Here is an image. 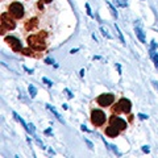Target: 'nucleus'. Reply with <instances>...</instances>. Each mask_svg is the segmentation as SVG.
I'll return each instance as SVG.
<instances>
[{
	"label": "nucleus",
	"mask_w": 158,
	"mask_h": 158,
	"mask_svg": "<svg viewBox=\"0 0 158 158\" xmlns=\"http://www.w3.org/2000/svg\"><path fill=\"white\" fill-rule=\"evenodd\" d=\"M131 108H132V103L128 100V99L125 98H123L118 100V103L116 106H113L112 107V112L113 113H120V112H124V113H129L131 112Z\"/></svg>",
	"instance_id": "obj_1"
},
{
	"label": "nucleus",
	"mask_w": 158,
	"mask_h": 158,
	"mask_svg": "<svg viewBox=\"0 0 158 158\" xmlns=\"http://www.w3.org/2000/svg\"><path fill=\"white\" fill-rule=\"evenodd\" d=\"M28 44L32 49H34V50H40V52L45 50V48H46V44L44 42L42 37L41 36H34V34L28 37Z\"/></svg>",
	"instance_id": "obj_2"
},
{
	"label": "nucleus",
	"mask_w": 158,
	"mask_h": 158,
	"mask_svg": "<svg viewBox=\"0 0 158 158\" xmlns=\"http://www.w3.org/2000/svg\"><path fill=\"white\" fill-rule=\"evenodd\" d=\"M91 121H92V124L94 125H96V127H100L104 124V121H106V113L100 111V110H92L91 112Z\"/></svg>",
	"instance_id": "obj_3"
},
{
	"label": "nucleus",
	"mask_w": 158,
	"mask_h": 158,
	"mask_svg": "<svg viewBox=\"0 0 158 158\" xmlns=\"http://www.w3.org/2000/svg\"><path fill=\"white\" fill-rule=\"evenodd\" d=\"M9 13L12 15L15 19H21L24 16V7L23 4L20 3H12L11 6H9Z\"/></svg>",
	"instance_id": "obj_4"
},
{
	"label": "nucleus",
	"mask_w": 158,
	"mask_h": 158,
	"mask_svg": "<svg viewBox=\"0 0 158 158\" xmlns=\"http://www.w3.org/2000/svg\"><path fill=\"white\" fill-rule=\"evenodd\" d=\"M113 102H115V96H113L112 94H103V95L98 98V103H99V106H102V107L111 106Z\"/></svg>",
	"instance_id": "obj_5"
},
{
	"label": "nucleus",
	"mask_w": 158,
	"mask_h": 158,
	"mask_svg": "<svg viewBox=\"0 0 158 158\" xmlns=\"http://www.w3.org/2000/svg\"><path fill=\"white\" fill-rule=\"evenodd\" d=\"M6 42H8L9 45H11V48H12L13 52H21V50H23L21 41H20L19 38H16V37H12V36L6 37Z\"/></svg>",
	"instance_id": "obj_6"
},
{
	"label": "nucleus",
	"mask_w": 158,
	"mask_h": 158,
	"mask_svg": "<svg viewBox=\"0 0 158 158\" xmlns=\"http://www.w3.org/2000/svg\"><path fill=\"white\" fill-rule=\"evenodd\" d=\"M110 123H111V125H113L115 128H117L118 131L127 129V121L123 120V118H120V117H117V116H112V117L110 118Z\"/></svg>",
	"instance_id": "obj_7"
},
{
	"label": "nucleus",
	"mask_w": 158,
	"mask_h": 158,
	"mask_svg": "<svg viewBox=\"0 0 158 158\" xmlns=\"http://www.w3.org/2000/svg\"><path fill=\"white\" fill-rule=\"evenodd\" d=\"M2 25L6 27L7 29H9V31H12V29L16 28V24H15V21L11 19V16H9L8 13L2 15Z\"/></svg>",
	"instance_id": "obj_8"
},
{
	"label": "nucleus",
	"mask_w": 158,
	"mask_h": 158,
	"mask_svg": "<svg viewBox=\"0 0 158 158\" xmlns=\"http://www.w3.org/2000/svg\"><path fill=\"white\" fill-rule=\"evenodd\" d=\"M135 33H136V36L138 37V40H140L142 44H145V33L141 29L140 25H137V23H136V27H135Z\"/></svg>",
	"instance_id": "obj_9"
},
{
	"label": "nucleus",
	"mask_w": 158,
	"mask_h": 158,
	"mask_svg": "<svg viewBox=\"0 0 158 158\" xmlns=\"http://www.w3.org/2000/svg\"><path fill=\"white\" fill-rule=\"evenodd\" d=\"M106 135L108 136V137H116V136H118V131L117 128H115L113 125H111V127H108V128H106Z\"/></svg>",
	"instance_id": "obj_10"
},
{
	"label": "nucleus",
	"mask_w": 158,
	"mask_h": 158,
	"mask_svg": "<svg viewBox=\"0 0 158 158\" xmlns=\"http://www.w3.org/2000/svg\"><path fill=\"white\" fill-rule=\"evenodd\" d=\"M37 25H38V20L36 17H33V19L28 20V21L25 23V29H27V31H31V29L36 28Z\"/></svg>",
	"instance_id": "obj_11"
},
{
	"label": "nucleus",
	"mask_w": 158,
	"mask_h": 158,
	"mask_svg": "<svg viewBox=\"0 0 158 158\" xmlns=\"http://www.w3.org/2000/svg\"><path fill=\"white\" fill-rule=\"evenodd\" d=\"M12 115H13V117H15V118H16V120H17V121L20 123V124H21V125H23L24 128H25V131H27V132L29 133V125L27 124V123H25V121H24V120H23V118H21V117H20V116H19V115H17V113H16V112H15V111L12 112Z\"/></svg>",
	"instance_id": "obj_12"
},
{
	"label": "nucleus",
	"mask_w": 158,
	"mask_h": 158,
	"mask_svg": "<svg viewBox=\"0 0 158 158\" xmlns=\"http://www.w3.org/2000/svg\"><path fill=\"white\" fill-rule=\"evenodd\" d=\"M46 108H48V110H49V111H50V112L53 113L54 116H56V117L58 118L59 121H61V123H63V118H62V116H61V115H59V113L57 112V110H56V108H54V107H52L50 104H46Z\"/></svg>",
	"instance_id": "obj_13"
},
{
	"label": "nucleus",
	"mask_w": 158,
	"mask_h": 158,
	"mask_svg": "<svg viewBox=\"0 0 158 158\" xmlns=\"http://www.w3.org/2000/svg\"><path fill=\"white\" fill-rule=\"evenodd\" d=\"M149 54H150V57H152V61L154 62L156 69H158V54L154 50H153V49H150V50H149Z\"/></svg>",
	"instance_id": "obj_14"
},
{
	"label": "nucleus",
	"mask_w": 158,
	"mask_h": 158,
	"mask_svg": "<svg viewBox=\"0 0 158 158\" xmlns=\"http://www.w3.org/2000/svg\"><path fill=\"white\" fill-rule=\"evenodd\" d=\"M28 90H29V94H31L32 98H36V95H37V88L36 87H34L33 85H31L28 87Z\"/></svg>",
	"instance_id": "obj_15"
},
{
	"label": "nucleus",
	"mask_w": 158,
	"mask_h": 158,
	"mask_svg": "<svg viewBox=\"0 0 158 158\" xmlns=\"http://www.w3.org/2000/svg\"><path fill=\"white\" fill-rule=\"evenodd\" d=\"M21 54H24V56H34V53L32 50V48H25L21 50Z\"/></svg>",
	"instance_id": "obj_16"
},
{
	"label": "nucleus",
	"mask_w": 158,
	"mask_h": 158,
	"mask_svg": "<svg viewBox=\"0 0 158 158\" xmlns=\"http://www.w3.org/2000/svg\"><path fill=\"white\" fill-rule=\"evenodd\" d=\"M107 6H108V8H110V11H111V13H112V16H113V17H117V11H116L115 8H113L112 4L107 2Z\"/></svg>",
	"instance_id": "obj_17"
},
{
	"label": "nucleus",
	"mask_w": 158,
	"mask_h": 158,
	"mask_svg": "<svg viewBox=\"0 0 158 158\" xmlns=\"http://www.w3.org/2000/svg\"><path fill=\"white\" fill-rule=\"evenodd\" d=\"M115 29L117 31V33H118V38H120V41L124 44V37H123V34H121V32H120V29H118V27L117 25H115Z\"/></svg>",
	"instance_id": "obj_18"
},
{
	"label": "nucleus",
	"mask_w": 158,
	"mask_h": 158,
	"mask_svg": "<svg viewBox=\"0 0 158 158\" xmlns=\"http://www.w3.org/2000/svg\"><path fill=\"white\" fill-rule=\"evenodd\" d=\"M100 32L103 33V36H106L107 38H112V37H111V34H110V33H108V32L106 31V29H104V28H100Z\"/></svg>",
	"instance_id": "obj_19"
},
{
	"label": "nucleus",
	"mask_w": 158,
	"mask_h": 158,
	"mask_svg": "<svg viewBox=\"0 0 158 158\" xmlns=\"http://www.w3.org/2000/svg\"><path fill=\"white\" fill-rule=\"evenodd\" d=\"M86 9H87V13H88V16L94 17V16H92V13H91V8H90V4H86Z\"/></svg>",
	"instance_id": "obj_20"
},
{
	"label": "nucleus",
	"mask_w": 158,
	"mask_h": 158,
	"mask_svg": "<svg viewBox=\"0 0 158 158\" xmlns=\"http://www.w3.org/2000/svg\"><path fill=\"white\" fill-rule=\"evenodd\" d=\"M42 81H44V82H45V83H46V85H48L49 87H52V86H53V83H52L50 81H49V79H48V78H42Z\"/></svg>",
	"instance_id": "obj_21"
},
{
	"label": "nucleus",
	"mask_w": 158,
	"mask_h": 158,
	"mask_svg": "<svg viewBox=\"0 0 158 158\" xmlns=\"http://www.w3.org/2000/svg\"><path fill=\"white\" fill-rule=\"evenodd\" d=\"M141 149H142V152H144V153H146V154H148V153H150V148L149 146H142Z\"/></svg>",
	"instance_id": "obj_22"
},
{
	"label": "nucleus",
	"mask_w": 158,
	"mask_h": 158,
	"mask_svg": "<svg viewBox=\"0 0 158 158\" xmlns=\"http://www.w3.org/2000/svg\"><path fill=\"white\" fill-rule=\"evenodd\" d=\"M150 49H153V50H156V49H157V44H156V41H154V40H153V41H152V44H150Z\"/></svg>",
	"instance_id": "obj_23"
},
{
	"label": "nucleus",
	"mask_w": 158,
	"mask_h": 158,
	"mask_svg": "<svg viewBox=\"0 0 158 158\" xmlns=\"http://www.w3.org/2000/svg\"><path fill=\"white\" fill-rule=\"evenodd\" d=\"M65 92L67 94V96H69V98H70V99L73 98V94L70 92V90H69V88H65Z\"/></svg>",
	"instance_id": "obj_24"
},
{
	"label": "nucleus",
	"mask_w": 158,
	"mask_h": 158,
	"mask_svg": "<svg viewBox=\"0 0 158 158\" xmlns=\"http://www.w3.org/2000/svg\"><path fill=\"white\" fill-rule=\"evenodd\" d=\"M81 129H82L83 132H87V133H90V131L87 129V127H86V125H81Z\"/></svg>",
	"instance_id": "obj_25"
},
{
	"label": "nucleus",
	"mask_w": 158,
	"mask_h": 158,
	"mask_svg": "<svg viewBox=\"0 0 158 158\" xmlns=\"http://www.w3.org/2000/svg\"><path fill=\"white\" fill-rule=\"evenodd\" d=\"M138 117L142 118V120H146V118H148V116L146 115H142V113H138Z\"/></svg>",
	"instance_id": "obj_26"
},
{
	"label": "nucleus",
	"mask_w": 158,
	"mask_h": 158,
	"mask_svg": "<svg viewBox=\"0 0 158 158\" xmlns=\"http://www.w3.org/2000/svg\"><path fill=\"white\" fill-rule=\"evenodd\" d=\"M85 142L87 144V146L90 148V149H92V144H91V141H88V140H85Z\"/></svg>",
	"instance_id": "obj_27"
},
{
	"label": "nucleus",
	"mask_w": 158,
	"mask_h": 158,
	"mask_svg": "<svg viewBox=\"0 0 158 158\" xmlns=\"http://www.w3.org/2000/svg\"><path fill=\"white\" fill-rule=\"evenodd\" d=\"M45 135H48V136H52V129H50V128H48V129L45 131Z\"/></svg>",
	"instance_id": "obj_28"
},
{
	"label": "nucleus",
	"mask_w": 158,
	"mask_h": 158,
	"mask_svg": "<svg viewBox=\"0 0 158 158\" xmlns=\"http://www.w3.org/2000/svg\"><path fill=\"white\" fill-rule=\"evenodd\" d=\"M152 85H153V86H154V87H156V90L158 91V83H157L156 81H152Z\"/></svg>",
	"instance_id": "obj_29"
},
{
	"label": "nucleus",
	"mask_w": 158,
	"mask_h": 158,
	"mask_svg": "<svg viewBox=\"0 0 158 158\" xmlns=\"http://www.w3.org/2000/svg\"><path fill=\"white\" fill-rule=\"evenodd\" d=\"M45 62L48 63V65H53L54 61H52V59H45Z\"/></svg>",
	"instance_id": "obj_30"
},
{
	"label": "nucleus",
	"mask_w": 158,
	"mask_h": 158,
	"mask_svg": "<svg viewBox=\"0 0 158 158\" xmlns=\"http://www.w3.org/2000/svg\"><path fill=\"white\" fill-rule=\"evenodd\" d=\"M116 67H117V71H118V73H120V74H121V69H120L121 66H120V65H118V63H117V65H116Z\"/></svg>",
	"instance_id": "obj_31"
},
{
	"label": "nucleus",
	"mask_w": 158,
	"mask_h": 158,
	"mask_svg": "<svg viewBox=\"0 0 158 158\" xmlns=\"http://www.w3.org/2000/svg\"><path fill=\"white\" fill-rule=\"evenodd\" d=\"M38 8H40V9H42V8H44V7H42V2H40V3H38Z\"/></svg>",
	"instance_id": "obj_32"
},
{
	"label": "nucleus",
	"mask_w": 158,
	"mask_h": 158,
	"mask_svg": "<svg viewBox=\"0 0 158 158\" xmlns=\"http://www.w3.org/2000/svg\"><path fill=\"white\" fill-rule=\"evenodd\" d=\"M45 3H50V2H53V0H44Z\"/></svg>",
	"instance_id": "obj_33"
}]
</instances>
